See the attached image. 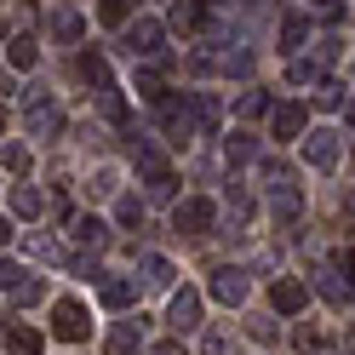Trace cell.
I'll return each mask as SVG.
<instances>
[{"label":"cell","instance_id":"cell-11","mask_svg":"<svg viewBox=\"0 0 355 355\" xmlns=\"http://www.w3.org/2000/svg\"><path fill=\"white\" fill-rule=\"evenodd\" d=\"M338 155H344V144H338V132H304V161L315 166V172H332L338 166Z\"/></svg>","mask_w":355,"mask_h":355},{"label":"cell","instance_id":"cell-36","mask_svg":"<svg viewBox=\"0 0 355 355\" xmlns=\"http://www.w3.org/2000/svg\"><path fill=\"white\" fill-rule=\"evenodd\" d=\"M201 355H230V338H224V332H207V344H201Z\"/></svg>","mask_w":355,"mask_h":355},{"label":"cell","instance_id":"cell-13","mask_svg":"<svg viewBox=\"0 0 355 355\" xmlns=\"http://www.w3.org/2000/svg\"><path fill=\"white\" fill-rule=\"evenodd\" d=\"M270 304L281 309V315H304V309H309V286H304L298 275H281V281L270 286Z\"/></svg>","mask_w":355,"mask_h":355},{"label":"cell","instance_id":"cell-12","mask_svg":"<svg viewBox=\"0 0 355 355\" xmlns=\"http://www.w3.org/2000/svg\"><path fill=\"white\" fill-rule=\"evenodd\" d=\"M24 121H29V132H35V138H58V132H63V109H58L52 98H29Z\"/></svg>","mask_w":355,"mask_h":355},{"label":"cell","instance_id":"cell-45","mask_svg":"<svg viewBox=\"0 0 355 355\" xmlns=\"http://www.w3.org/2000/svg\"><path fill=\"white\" fill-rule=\"evenodd\" d=\"M349 207H355V195H349Z\"/></svg>","mask_w":355,"mask_h":355},{"label":"cell","instance_id":"cell-3","mask_svg":"<svg viewBox=\"0 0 355 355\" xmlns=\"http://www.w3.org/2000/svg\"><path fill=\"white\" fill-rule=\"evenodd\" d=\"M155 109H161V126H166V138H172V144L201 138V126H195V98H189V92H184V98H178V92H166Z\"/></svg>","mask_w":355,"mask_h":355},{"label":"cell","instance_id":"cell-14","mask_svg":"<svg viewBox=\"0 0 355 355\" xmlns=\"http://www.w3.org/2000/svg\"><path fill=\"white\" fill-rule=\"evenodd\" d=\"M69 235H75V247H86V252H103V247H109V224L92 218V212L69 218Z\"/></svg>","mask_w":355,"mask_h":355},{"label":"cell","instance_id":"cell-18","mask_svg":"<svg viewBox=\"0 0 355 355\" xmlns=\"http://www.w3.org/2000/svg\"><path fill=\"white\" fill-rule=\"evenodd\" d=\"M172 29H184V35L207 29V6H201V0H178V6H172Z\"/></svg>","mask_w":355,"mask_h":355},{"label":"cell","instance_id":"cell-28","mask_svg":"<svg viewBox=\"0 0 355 355\" xmlns=\"http://www.w3.org/2000/svg\"><path fill=\"white\" fill-rule=\"evenodd\" d=\"M115 224H121V230H138V224H144V201H138V195H126V201L115 207Z\"/></svg>","mask_w":355,"mask_h":355},{"label":"cell","instance_id":"cell-21","mask_svg":"<svg viewBox=\"0 0 355 355\" xmlns=\"http://www.w3.org/2000/svg\"><path fill=\"white\" fill-rule=\"evenodd\" d=\"M189 98H195V126H201V138H207V132H218V121H224L218 98H212V92H189Z\"/></svg>","mask_w":355,"mask_h":355},{"label":"cell","instance_id":"cell-2","mask_svg":"<svg viewBox=\"0 0 355 355\" xmlns=\"http://www.w3.org/2000/svg\"><path fill=\"white\" fill-rule=\"evenodd\" d=\"M263 178H270V212H275V224H293V218L304 212V189H298V178L286 172V166H263Z\"/></svg>","mask_w":355,"mask_h":355},{"label":"cell","instance_id":"cell-26","mask_svg":"<svg viewBox=\"0 0 355 355\" xmlns=\"http://www.w3.org/2000/svg\"><path fill=\"white\" fill-rule=\"evenodd\" d=\"M172 275H178V270H172L161 252H144V281H149V286H172Z\"/></svg>","mask_w":355,"mask_h":355},{"label":"cell","instance_id":"cell-27","mask_svg":"<svg viewBox=\"0 0 355 355\" xmlns=\"http://www.w3.org/2000/svg\"><path fill=\"white\" fill-rule=\"evenodd\" d=\"M6 349H12V355H40V332H35V327H12V332H6Z\"/></svg>","mask_w":355,"mask_h":355},{"label":"cell","instance_id":"cell-5","mask_svg":"<svg viewBox=\"0 0 355 355\" xmlns=\"http://www.w3.org/2000/svg\"><path fill=\"white\" fill-rule=\"evenodd\" d=\"M126 52L132 58H161L166 52V24H161V17H132V24H126Z\"/></svg>","mask_w":355,"mask_h":355},{"label":"cell","instance_id":"cell-33","mask_svg":"<svg viewBox=\"0 0 355 355\" xmlns=\"http://www.w3.org/2000/svg\"><path fill=\"white\" fill-rule=\"evenodd\" d=\"M0 161H6V172H29V149H0Z\"/></svg>","mask_w":355,"mask_h":355},{"label":"cell","instance_id":"cell-17","mask_svg":"<svg viewBox=\"0 0 355 355\" xmlns=\"http://www.w3.org/2000/svg\"><path fill=\"white\" fill-rule=\"evenodd\" d=\"M103 309H132V304H138V281H132V275H115V281H103Z\"/></svg>","mask_w":355,"mask_h":355},{"label":"cell","instance_id":"cell-19","mask_svg":"<svg viewBox=\"0 0 355 355\" xmlns=\"http://www.w3.org/2000/svg\"><path fill=\"white\" fill-rule=\"evenodd\" d=\"M46 29H52V40H69V46H75V40L86 35V24H80V12H69V6H58Z\"/></svg>","mask_w":355,"mask_h":355},{"label":"cell","instance_id":"cell-31","mask_svg":"<svg viewBox=\"0 0 355 355\" xmlns=\"http://www.w3.org/2000/svg\"><path fill=\"white\" fill-rule=\"evenodd\" d=\"M17 286H24V263L0 258V293H17Z\"/></svg>","mask_w":355,"mask_h":355},{"label":"cell","instance_id":"cell-7","mask_svg":"<svg viewBox=\"0 0 355 355\" xmlns=\"http://www.w3.org/2000/svg\"><path fill=\"white\" fill-rule=\"evenodd\" d=\"M207 293H212L218 304L241 309V304H247V293H252V281H247V270H235V263H218V270H212V286H207Z\"/></svg>","mask_w":355,"mask_h":355},{"label":"cell","instance_id":"cell-39","mask_svg":"<svg viewBox=\"0 0 355 355\" xmlns=\"http://www.w3.org/2000/svg\"><path fill=\"white\" fill-rule=\"evenodd\" d=\"M338 270H344V275L355 281V247H349V252H338Z\"/></svg>","mask_w":355,"mask_h":355},{"label":"cell","instance_id":"cell-35","mask_svg":"<svg viewBox=\"0 0 355 355\" xmlns=\"http://www.w3.org/2000/svg\"><path fill=\"white\" fill-rule=\"evenodd\" d=\"M321 344H327V338H321V332H315V327H298V349H304V355H315Z\"/></svg>","mask_w":355,"mask_h":355},{"label":"cell","instance_id":"cell-15","mask_svg":"<svg viewBox=\"0 0 355 355\" xmlns=\"http://www.w3.org/2000/svg\"><path fill=\"white\" fill-rule=\"evenodd\" d=\"M6 63H12L17 75H29L35 63H40V40H35V35H12V40H6Z\"/></svg>","mask_w":355,"mask_h":355},{"label":"cell","instance_id":"cell-38","mask_svg":"<svg viewBox=\"0 0 355 355\" xmlns=\"http://www.w3.org/2000/svg\"><path fill=\"white\" fill-rule=\"evenodd\" d=\"M309 6H315V12H327V17H338V12H344V0H309Z\"/></svg>","mask_w":355,"mask_h":355},{"label":"cell","instance_id":"cell-32","mask_svg":"<svg viewBox=\"0 0 355 355\" xmlns=\"http://www.w3.org/2000/svg\"><path fill=\"white\" fill-rule=\"evenodd\" d=\"M98 17H103V24H126V17H132V0H103Z\"/></svg>","mask_w":355,"mask_h":355},{"label":"cell","instance_id":"cell-10","mask_svg":"<svg viewBox=\"0 0 355 355\" xmlns=\"http://www.w3.org/2000/svg\"><path fill=\"white\" fill-rule=\"evenodd\" d=\"M309 132V109L304 103H275L270 109V138L275 144H293V138H304Z\"/></svg>","mask_w":355,"mask_h":355},{"label":"cell","instance_id":"cell-1","mask_svg":"<svg viewBox=\"0 0 355 355\" xmlns=\"http://www.w3.org/2000/svg\"><path fill=\"white\" fill-rule=\"evenodd\" d=\"M80 75L92 80V92H98V103H103V115H109V121H126V98H121L115 75H109L103 52H80Z\"/></svg>","mask_w":355,"mask_h":355},{"label":"cell","instance_id":"cell-29","mask_svg":"<svg viewBox=\"0 0 355 355\" xmlns=\"http://www.w3.org/2000/svg\"><path fill=\"white\" fill-rule=\"evenodd\" d=\"M315 86H321V92H315V103H321V109H344V86L332 80V75H321Z\"/></svg>","mask_w":355,"mask_h":355},{"label":"cell","instance_id":"cell-40","mask_svg":"<svg viewBox=\"0 0 355 355\" xmlns=\"http://www.w3.org/2000/svg\"><path fill=\"white\" fill-rule=\"evenodd\" d=\"M12 235H17V230H12V218H0V247H6Z\"/></svg>","mask_w":355,"mask_h":355},{"label":"cell","instance_id":"cell-6","mask_svg":"<svg viewBox=\"0 0 355 355\" xmlns=\"http://www.w3.org/2000/svg\"><path fill=\"white\" fill-rule=\"evenodd\" d=\"M212 218H218V207L207 201V195H184V201L172 207V230H178V235H207Z\"/></svg>","mask_w":355,"mask_h":355},{"label":"cell","instance_id":"cell-23","mask_svg":"<svg viewBox=\"0 0 355 355\" xmlns=\"http://www.w3.org/2000/svg\"><path fill=\"white\" fill-rule=\"evenodd\" d=\"M252 155H258V138H252V132H235V138H224V161H230V166H247Z\"/></svg>","mask_w":355,"mask_h":355},{"label":"cell","instance_id":"cell-9","mask_svg":"<svg viewBox=\"0 0 355 355\" xmlns=\"http://www.w3.org/2000/svg\"><path fill=\"white\" fill-rule=\"evenodd\" d=\"M52 332H58L63 344H80L86 332H92V321H86V309H80L75 298H58V304H52Z\"/></svg>","mask_w":355,"mask_h":355},{"label":"cell","instance_id":"cell-43","mask_svg":"<svg viewBox=\"0 0 355 355\" xmlns=\"http://www.w3.org/2000/svg\"><path fill=\"white\" fill-rule=\"evenodd\" d=\"M0 40H6V24H0Z\"/></svg>","mask_w":355,"mask_h":355},{"label":"cell","instance_id":"cell-34","mask_svg":"<svg viewBox=\"0 0 355 355\" xmlns=\"http://www.w3.org/2000/svg\"><path fill=\"white\" fill-rule=\"evenodd\" d=\"M286 75H293L298 86H315V80H321V63H293V69H286Z\"/></svg>","mask_w":355,"mask_h":355},{"label":"cell","instance_id":"cell-41","mask_svg":"<svg viewBox=\"0 0 355 355\" xmlns=\"http://www.w3.org/2000/svg\"><path fill=\"white\" fill-rule=\"evenodd\" d=\"M149 355H184V349H178V344H155Z\"/></svg>","mask_w":355,"mask_h":355},{"label":"cell","instance_id":"cell-22","mask_svg":"<svg viewBox=\"0 0 355 355\" xmlns=\"http://www.w3.org/2000/svg\"><path fill=\"white\" fill-rule=\"evenodd\" d=\"M321 293H327L332 304H349V298H355V281L338 270V263H332V270H321Z\"/></svg>","mask_w":355,"mask_h":355},{"label":"cell","instance_id":"cell-44","mask_svg":"<svg viewBox=\"0 0 355 355\" xmlns=\"http://www.w3.org/2000/svg\"><path fill=\"white\" fill-rule=\"evenodd\" d=\"M349 121H355V109H349Z\"/></svg>","mask_w":355,"mask_h":355},{"label":"cell","instance_id":"cell-20","mask_svg":"<svg viewBox=\"0 0 355 355\" xmlns=\"http://www.w3.org/2000/svg\"><path fill=\"white\" fill-rule=\"evenodd\" d=\"M304 40H309V17L304 12H286L281 17V52H298Z\"/></svg>","mask_w":355,"mask_h":355},{"label":"cell","instance_id":"cell-4","mask_svg":"<svg viewBox=\"0 0 355 355\" xmlns=\"http://www.w3.org/2000/svg\"><path fill=\"white\" fill-rule=\"evenodd\" d=\"M138 172H144V189L155 195V201H172L178 178H172V166H166V155L155 149V144H138Z\"/></svg>","mask_w":355,"mask_h":355},{"label":"cell","instance_id":"cell-24","mask_svg":"<svg viewBox=\"0 0 355 355\" xmlns=\"http://www.w3.org/2000/svg\"><path fill=\"white\" fill-rule=\"evenodd\" d=\"M224 207H230V224H235V230H247V224H252V201H247V189H241V184H230Z\"/></svg>","mask_w":355,"mask_h":355},{"label":"cell","instance_id":"cell-30","mask_svg":"<svg viewBox=\"0 0 355 355\" xmlns=\"http://www.w3.org/2000/svg\"><path fill=\"white\" fill-rule=\"evenodd\" d=\"M263 109H270V98H263V92H241V103H235V115H241V121H258Z\"/></svg>","mask_w":355,"mask_h":355},{"label":"cell","instance_id":"cell-8","mask_svg":"<svg viewBox=\"0 0 355 355\" xmlns=\"http://www.w3.org/2000/svg\"><path fill=\"white\" fill-rule=\"evenodd\" d=\"M166 327L178 332V338L201 327V293H195V286H178V293H172V304H166Z\"/></svg>","mask_w":355,"mask_h":355},{"label":"cell","instance_id":"cell-25","mask_svg":"<svg viewBox=\"0 0 355 355\" xmlns=\"http://www.w3.org/2000/svg\"><path fill=\"white\" fill-rule=\"evenodd\" d=\"M40 207H46V201H40V189H29V184L12 189V212L17 218H40Z\"/></svg>","mask_w":355,"mask_h":355},{"label":"cell","instance_id":"cell-37","mask_svg":"<svg viewBox=\"0 0 355 355\" xmlns=\"http://www.w3.org/2000/svg\"><path fill=\"white\" fill-rule=\"evenodd\" d=\"M35 258H46V263H58V258H63V252H58V247H52V241H46V235H35Z\"/></svg>","mask_w":355,"mask_h":355},{"label":"cell","instance_id":"cell-16","mask_svg":"<svg viewBox=\"0 0 355 355\" xmlns=\"http://www.w3.org/2000/svg\"><path fill=\"white\" fill-rule=\"evenodd\" d=\"M109 355H138L144 349V321H115V332H109Z\"/></svg>","mask_w":355,"mask_h":355},{"label":"cell","instance_id":"cell-42","mask_svg":"<svg viewBox=\"0 0 355 355\" xmlns=\"http://www.w3.org/2000/svg\"><path fill=\"white\" fill-rule=\"evenodd\" d=\"M0 138H6V115H0Z\"/></svg>","mask_w":355,"mask_h":355}]
</instances>
